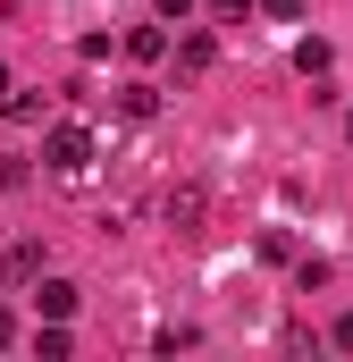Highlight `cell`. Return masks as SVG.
Listing matches in <instances>:
<instances>
[{
	"mask_svg": "<svg viewBox=\"0 0 353 362\" xmlns=\"http://www.w3.org/2000/svg\"><path fill=\"white\" fill-rule=\"evenodd\" d=\"M160 219H169L176 236H202V219H210V194H202L193 177H185V185H169V194H160Z\"/></svg>",
	"mask_w": 353,
	"mask_h": 362,
	"instance_id": "2",
	"label": "cell"
},
{
	"mask_svg": "<svg viewBox=\"0 0 353 362\" xmlns=\"http://www.w3.org/2000/svg\"><path fill=\"white\" fill-rule=\"evenodd\" d=\"M202 8H210V17H219V25H244V17H253V8H261V0H202Z\"/></svg>",
	"mask_w": 353,
	"mask_h": 362,
	"instance_id": "12",
	"label": "cell"
},
{
	"mask_svg": "<svg viewBox=\"0 0 353 362\" xmlns=\"http://www.w3.org/2000/svg\"><path fill=\"white\" fill-rule=\"evenodd\" d=\"M294 286H303V295H320V286H328V262H320V253H303V262H294Z\"/></svg>",
	"mask_w": 353,
	"mask_h": 362,
	"instance_id": "11",
	"label": "cell"
},
{
	"mask_svg": "<svg viewBox=\"0 0 353 362\" xmlns=\"http://www.w3.org/2000/svg\"><path fill=\"white\" fill-rule=\"evenodd\" d=\"M328 59H337V51H328L320 34H303V42H294V68H303V76H328Z\"/></svg>",
	"mask_w": 353,
	"mask_h": 362,
	"instance_id": "9",
	"label": "cell"
},
{
	"mask_svg": "<svg viewBox=\"0 0 353 362\" xmlns=\"http://www.w3.org/2000/svg\"><path fill=\"white\" fill-rule=\"evenodd\" d=\"M328 346H337V354H353V312H337V320H328Z\"/></svg>",
	"mask_w": 353,
	"mask_h": 362,
	"instance_id": "13",
	"label": "cell"
},
{
	"mask_svg": "<svg viewBox=\"0 0 353 362\" xmlns=\"http://www.w3.org/2000/svg\"><path fill=\"white\" fill-rule=\"evenodd\" d=\"M269 17H277V25H294V17H303V8H311V0H261Z\"/></svg>",
	"mask_w": 353,
	"mask_h": 362,
	"instance_id": "14",
	"label": "cell"
},
{
	"mask_svg": "<svg viewBox=\"0 0 353 362\" xmlns=\"http://www.w3.org/2000/svg\"><path fill=\"white\" fill-rule=\"evenodd\" d=\"M152 8H160L169 25H185V17H193V0H152Z\"/></svg>",
	"mask_w": 353,
	"mask_h": 362,
	"instance_id": "15",
	"label": "cell"
},
{
	"mask_svg": "<svg viewBox=\"0 0 353 362\" xmlns=\"http://www.w3.org/2000/svg\"><path fill=\"white\" fill-rule=\"evenodd\" d=\"M118 118L126 127H152L160 118V85H118Z\"/></svg>",
	"mask_w": 353,
	"mask_h": 362,
	"instance_id": "7",
	"label": "cell"
},
{
	"mask_svg": "<svg viewBox=\"0 0 353 362\" xmlns=\"http://www.w3.org/2000/svg\"><path fill=\"white\" fill-rule=\"evenodd\" d=\"M8 93H17V85H8V68H0V101H8Z\"/></svg>",
	"mask_w": 353,
	"mask_h": 362,
	"instance_id": "17",
	"label": "cell"
},
{
	"mask_svg": "<svg viewBox=\"0 0 353 362\" xmlns=\"http://www.w3.org/2000/svg\"><path fill=\"white\" fill-rule=\"evenodd\" d=\"M210 68H219V34L210 25H185L176 34V76H210Z\"/></svg>",
	"mask_w": 353,
	"mask_h": 362,
	"instance_id": "3",
	"label": "cell"
},
{
	"mask_svg": "<svg viewBox=\"0 0 353 362\" xmlns=\"http://www.w3.org/2000/svg\"><path fill=\"white\" fill-rule=\"evenodd\" d=\"M118 51H126V59H143V68H152V59H169L176 42H169V17H160V25H126V42H118Z\"/></svg>",
	"mask_w": 353,
	"mask_h": 362,
	"instance_id": "4",
	"label": "cell"
},
{
	"mask_svg": "<svg viewBox=\"0 0 353 362\" xmlns=\"http://www.w3.org/2000/svg\"><path fill=\"white\" fill-rule=\"evenodd\" d=\"M0 118H8V127H34V118H42V101H34V93H8V101H0Z\"/></svg>",
	"mask_w": 353,
	"mask_h": 362,
	"instance_id": "10",
	"label": "cell"
},
{
	"mask_svg": "<svg viewBox=\"0 0 353 362\" xmlns=\"http://www.w3.org/2000/svg\"><path fill=\"white\" fill-rule=\"evenodd\" d=\"M8 337H17V320H8V303H0V346H8Z\"/></svg>",
	"mask_w": 353,
	"mask_h": 362,
	"instance_id": "16",
	"label": "cell"
},
{
	"mask_svg": "<svg viewBox=\"0 0 353 362\" xmlns=\"http://www.w3.org/2000/svg\"><path fill=\"white\" fill-rule=\"evenodd\" d=\"M34 354H42V362H68V354H76L68 320H42V329H34Z\"/></svg>",
	"mask_w": 353,
	"mask_h": 362,
	"instance_id": "8",
	"label": "cell"
},
{
	"mask_svg": "<svg viewBox=\"0 0 353 362\" xmlns=\"http://www.w3.org/2000/svg\"><path fill=\"white\" fill-rule=\"evenodd\" d=\"M0 278H8V286H34V278H42V245H34V236H17V245L0 253Z\"/></svg>",
	"mask_w": 353,
	"mask_h": 362,
	"instance_id": "5",
	"label": "cell"
},
{
	"mask_svg": "<svg viewBox=\"0 0 353 362\" xmlns=\"http://www.w3.org/2000/svg\"><path fill=\"white\" fill-rule=\"evenodd\" d=\"M345 144H353V110H345Z\"/></svg>",
	"mask_w": 353,
	"mask_h": 362,
	"instance_id": "18",
	"label": "cell"
},
{
	"mask_svg": "<svg viewBox=\"0 0 353 362\" xmlns=\"http://www.w3.org/2000/svg\"><path fill=\"white\" fill-rule=\"evenodd\" d=\"M34 303H42V320H76V303H85V295H76L68 278H34Z\"/></svg>",
	"mask_w": 353,
	"mask_h": 362,
	"instance_id": "6",
	"label": "cell"
},
{
	"mask_svg": "<svg viewBox=\"0 0 353 362\" xmlns=\"http://www.w3.org/2000/svg\"><path fill=\"white\" fill-rule=\"evenodd\" d=\"M42 169H59V177H85V169H92V127H76V118L42 127Z\"/></svg>",
	"mask_w": 353,
	"mask_h": 362,
	"instance_id": "1",
	"label": "cell"
}]
</instances>
